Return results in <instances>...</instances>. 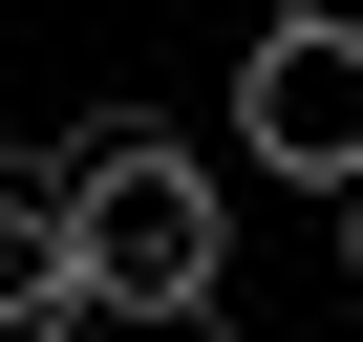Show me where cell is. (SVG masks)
<instances>
[{"label":"cell","instance_id":"obj_6","mask_svg":"<svg viewBox=\"0 0 363 342\" xmlns=\"http://www.w3.org/2000/svg\"><path fill=\"white\" fill-rule=\"evenodd\" d=\"M171 342H214V321H171Z\"/></svg>","mask_w":363,"mask_h":342},{"label":"cell","instance_id":"obj_1","mask_svg":"<svg viewBox=\"0 0 363 342\" xmlns=\"http://www.w3.org/2000/svg\"><path fill=\"white\" fill-rule=\"evenodd\" d=\"M43 171H65V214H86V299H107V321H150V342L214 321V278H235V171H214V150H171L150 107H107V128H65Z\"/></svg>","mask_w":363,"mask_h":342},{"label":"cell","instance_id":"obj_4","mask_svg":"<svg viewBox=\"0 0 363 342\" xmlns=\"http://www.w3.org/2000/svg\"><path fill=\"white\" fill-rule=\"evenodd\" d=\"M257 22H363V0H257Z\"/></svg>","mask_w":363,"mask_h":342},{"label":"cell","instance_id":"obj_3","mask_svg":"<svg viewBox=\"0 0 363 342\" xmlns=\"http://www.w3.org/2000/svg\"><path fill=\"white\" fill-rule=\"evenodd\" d=\"M43 321H86V214L43 150H0V342H43Z\"/></svg>","mask_w":363,"mask_h":342},{"label":"cell","instance_id":"obj_2","mask_svg":"<svg viewBox=\"0 0 363 342\" xmlns=\"http://www.w3.org/2000/svg\"><path fill=\"white\" fill-rule=\"evenodd\" d=\"M235 171L363 193V22H257L235 43Z\"/></svg>","mask_w":363,"mask_h":342},{"label":"cell","instance_id":"obj_5","mask_svg":"<svg viewBox=\"0 0 363 342\" xmlns=\"http://www.w3.org/2000/svg\"><path fill=\"white\" fill-rule=\"evenodd\" d=\"M342 278H363V193H342Z\"/></svg>","mask_w":363,"mask_h":342}]
</instances>
